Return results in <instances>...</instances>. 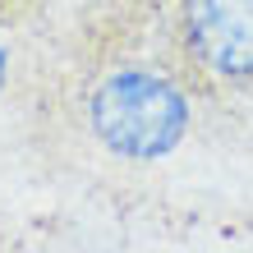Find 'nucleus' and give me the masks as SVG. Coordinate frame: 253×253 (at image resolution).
<instances>
[{
	"label": "nucleus",
	"mask_w": 253,
	"mask_h": 253,
	"mask_svg": "<svg viewBox=\"0 0 253 253\" xmlns=\"http://www.w3.org/2000/svg\"><path fill=\"white\" fill-rule=\"evenodd\" d=\"M184 51L216 79H253V0H184Z\"/></svg>",
	"instance_id": "2"
},
{
	"label": "nucleus",
	"mask_w": 253,
	"mask_h": 253,
	"mask_svg": "<svg viewBox=\"0 0 253 253\" xmlns=\"http://www.w3.org/2000/svg\"><path fill=\"white\" fill-rule=\"evenodd\" d=\"M0 83H5V51H0Z\"/></svg>",
	"instance_id": "3"
},
{
	"label": "nucleus",
	"mask_w": 253,
	"mask_h": 253,
	"mask_svg": "<svg viewBox=\"0 0 253 253\" xmlns=\"http://www.w3.org/2000/svg\"><path fill=\"white\" fill-rule=\"evenodd\" d=\"M92 133L115 157L129 161H157L180 147L189 129V101L170 79L147 69H115L97 83L92 101Z\"/></svg>",
	"instance_id": "1"
}]
</instances>
